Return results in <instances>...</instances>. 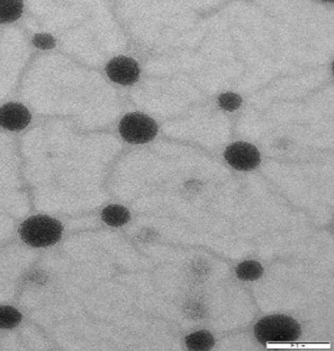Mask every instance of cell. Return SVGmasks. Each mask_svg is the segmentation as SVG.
<instances>
[{
    "mask_svg": "<svg viewBox=\"0 0 334 351\" xmlns=\"http://www.w3.org/2000/svg\"><path fill=\"white\" fill-rule=\"evenodd\" d=\"M63 226L49 216L27 218L19 228L20 238L34 248H47L61 239Z\"/></svg>",
    "mask_w": 334,
    "mask_h": 351,
    "instance_id": "obj_1",
    "label": "cell"
},
{
    "mask_svg": "<svg viewBox=\"0 0 334 351\" xmlns=\"http://www.w3.org/2000/svg\"><path fill=\"white\" fill-rule=\"evenodd\" d=\"M254 335L261 344L291 343L301 335L298 322L287 315H267L255 324Z\"/></svg>",
    "mask_w": 334,
    "mask_h": 351,
    "instance_id": "obj_2",
    "label": "cell"
},
{
    "mask_svg": "<svg viewBox=\"0 0 334 351\" xmlns=\"http://www.w3.org/2000/svg\"><path fill=\"white\" fill-rule=\"evenodd\" d=\"M119 131L128 143L143 145L154 140L158 126L151 117L141 112H131L122 119Z\"/></svg>",
    "mask_w": 334,
    "mask_h": 351,
    "instance_id": "obj_3",
    "label": "cell"
},
{
    "mask_svg": "<svg viewBox=\"0 0 334 351\" xmlns=\"http://www.w3.org/2000/svg\"><path fill=\"white\" fill-rule=\"evenodd\" d=\"M224 156L227 163L235 169L242 171L255 169L261 160V153L257 147L247 142H236L227 147Z\"/></svg>",
    "mask_w": 334,
    "mask_h": 351,
    "instance_id": "obj_4",
    "label": "cell"
},
{
    "mask_svg": "<svg viewBox=\"0 0 334 351\" xmlns=\"http://www.w3.org/2000/svg\"><path fill=\"white\" fill-rule=\"evenodd\" d=\"M106 73L109 78L117 84H134L140 78L141 69L139 63L125 56L112 58L106 64Z\"/></svg>",
    "mask_w": 334,
    "mask_h": 351,
    "instance_id": "obj_5",
    "label": "cell"
},
{
    "mask_svg": "<svg viewBox=\"0 0 334 351\" xmlns=\"http://www.w3.org/2000/svg\"><path fill=\"white\" fill-rule=\"evenodd\" d=\"M30 121V111L21 104L9 103L0 108V128L21 131L29 126Z\"/></svg>",
    "mask_w": 334,
    "mask_h": 351,
    "instance_id": "obj_6",
    "label": "cell"
},
{
    "mask_svg": "<svg viewBox=\"0 0 334 351\" xmlns=\"http://www.w3.org/2000/svg\"><path fill=\"white\" fill-rule=\"evenodd\" d=\"M102 218L104 222L109 226L120 227L128 223V221L131 219V213L126 207L111 205L104 208L102 212Z\"/></svg>",
    "mask_w": 334,
    "mask_h": 351,
    "instance_id": "obj_7",
    "label": "cell"
},
{
    "mask_svg": "<svg viewBox=\"0 0 334 351\" xmlns=\"http://www.w3.org/2000/svg\"><path fill=\"white\" fill-rule=\"evenodd\" d=\"M24 12V3L19 0H0V24L16 21Z\"/></svg>",
    "mask_w": 334,
    "mask_h": 351,
    "instance_id": "obj_8",
    "label": "cell"
},
{
    "mask_svg": "<svg viewBox=\"0 0 334 351\" xmlns=\"http://www.w3.org/2000/svg\"><path fill=\"white\" fill-rule=\"evenodd\" d=\"M185 344L190 350H210L215 346V339H213V334L208 333L206 330H200V332H195V333L188 335L185 338Z\"/></svg>",
    "mask_w": 334,
    "mask_h": 351,
    "instance_id": "obj_9",
    "label": "cell"
},
{
    "mask_svg": "<svg viewBox=\"0 0 334 351\" xmlns=\"http://www.w3.org/2000/svg\"><path fill=\"white\" fill-rule=\"evenodd\" d=\"M236 273H237L238 279L243 281H255L263 276L264 269L258 261H243L238 265Z\"/></svg>",
    "mask_w": 334,
    "mask_h": 351,
    "instance_id": "obj_10",
    "label": "cell"
},
{
    "mask_svg": "<svg viewBox=\"0 0 334 351\" xmlns=\"http://www.w3.org/2000/svg\"><path fill=\"white\" fill-rule=\"evenodd\" d=\"M23 315L10 306H0V329H12L18 327Z\"/></svg>",
    "mask_w": 334,
    "mask_h": 351,
    "instance_id": "obj_11",
    "label": "cell"
},
{
    "mask_svg": "<svg viewBox=\"0 0 334 351\" xmlns=\"http://www.w3.org/2000/svg\"><path fill=\"white\" fill-rule=\"evenodd\" d=\"M241 104H242V97L235 93H226L219 95V108L226 111H236L241 106Z\"/></svg>",
    "mask_w": 334,
    "mask_h": 351,
    "instance_id": "obj_12",
    "label": "cell"
},
{
    "mask_svg": "<svg viewBox=\"0 0 334 351\" xmlns=\"http://www.w3.org/2000/svg\"><path fill=\"white\" fill-rule=\"evenodd\" d=\"M32 43L36 46L37 49H51L55 47L56 40L49 34H37L32 38Z\"/></svg>",
    "mask_w": 334,
    "mask_h": 351,
    "instance_id": "obj_13",
    "label": "cell"
}]
</instances>
